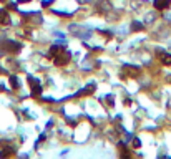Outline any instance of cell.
<instances>
[{
    "mask_svg": "<svg viewBox=\"0 0 171 159\" xmlns=\"http://www.w3.org/2000/svg\"><path fill=\"white\" fill-rule=\"evenodd\" d=\"M68 60H70V53H68V51H65V48H62V50H60V53H57V55H55V58H53L55 65H58V67H62V65L68 63Z\"/></svg>",
    "mask_w": 171,
    "mask_h": 159,
    "instance_id": "6da1fadb",
    "label": "cell"
},
{
    "mask_svg": "<svg viewBox=\"0 0 171 159\" xmlns=\"http://www.w3.org/2000/svg\"><path fill=\"white\" fill-rule=\"evenodd\" d=\"M28 81H30V85H32V93H33V95H40L42 93V88H40V85H38V83H37V80L35 78H28Z\"/></svg>",
    "mask_w": 171,
    "mask_h": 159,
    "instance_id": "7a4b0ae2",
    "label": "cell"
},
{
    "mask_svg": "<svg viewBox=\"0 0 171 159\" xmlns=\"http://www.w3.org/2000/svg\"><path fill=\"white\" fill-rule=\"evenodd\" d=\"M171 4V0H155V7L158 8V10H165V8H168Z\"/></svg>",
    "mask_w": 171,
    "mask_h": 159,
    "instance_id": "3957f363",
    "label": "cell"
},
{
    "mask_svg": "<svg viewBox=\"0 0 171 159\" xmlns=\"http://www.w3.org/2000/svg\"><path fill=\"white\" fill-rule=\"evenodd\" d=\"M161 57V62L165 63V65H171V55H166V53H160Z\"/></svg>",
    "mask_w": 171,
    "mask_h": 159,
    "instance_id": "277c9868",
    "label": "cell"
},
{
    "mask_svg": "<svg viewBox=\"0 0 171 159\" xmlns=\"http://www.w3.org/2000/svg\"><path fill=\"white\" fill-rule=\"evenodd\" d=\"M0 23H8V15H7V12H0Z\"/></svg>",
    "mask_w": 171,
    "mask_h": 159,
    "instance_id": "5b68a950",
    "label": "cell"
},
{
    "mask_svg": "<svg viewBox=\"0 0 171 159\" xmlns=\"http://www.w3.org/2000/svg\"><path fill=\"white\" fill-rule=\"evenodd\" d=\"M10 85H12L13 88H18V81H17V78H15V76H12V78H10Z\"/></svg>",
    "mask_w": 171,
    "mask_h": 159,
    "instance_id": "8992f818",
    "label": "cell"
},
{
    "mask_svg": "<svg viewBox=\"0 0 171 159\" xmlns=\"http://www.w3.org/2000/svg\"><path fill=\"white\" fill-rule=\"evenodd\" d=\"M141 28H143V25H141L140 22H135L133 23V30H141Z\"/></svg>",
    "mask_w": 171,
    "mask_h": 159,
    "instance_id": "52a82bcc",
    "label": "cell"
},
{
    "mask_svg": "<svg viewBox=\"0 0 171 159\" xmlns=\"http://www.w3.org/2000/svg\"><path fill=\"white\" fill-rule=\"evenodd\" d=\"M141 143H140V139H135V148H140Z\"/></svg>",
    "mask_w": 171,
    "mask_h": 159,
    "instance_id": "ba28073f",
    "label": "cell"
},
{
    "mask_svg": "<svg viewBox=\"0 0 171 159\" xmlns=\"http://www.w3.org/2000/svg\"><path fill=\"white\" fill-rule=\"evenodd\" d=\"M18 2H30V0H18Z\"/></svg>",
    "mask_w": 171,
    "mask_h": 159,
    "instance_id": "9c48e42d",
    "label": "cell"
},
{
    "mask_svg": "<svg viewBox=\"0 0 171 159\" xmlns=\"http://www.w3.org/2000/svg\"><path fill=\"white\" fill-rule=\"evenodd\" d=\"M168 80H170V81H171V76H168Z\"/></svg>",
    "mask_w": 171,
    "mask_h": 159,
    "instance_id": "30bf717a",
    "label": "cell"
}]
</instances>
